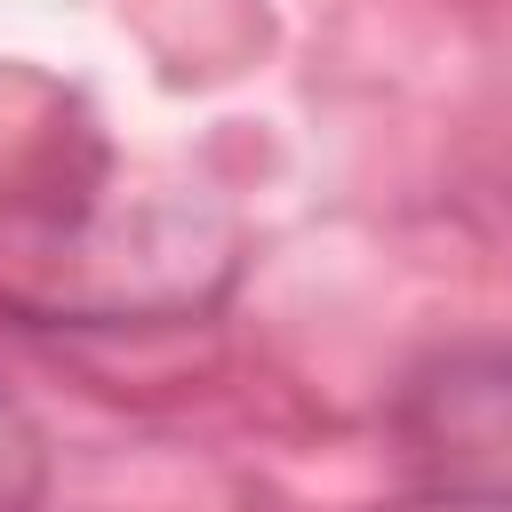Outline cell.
Listing matches in <instances>:
<instances>
[{
  "label": "cell",
  "instance_id": "obj_1",
  "mask_svg": "<svg viewBox=\"0 0 512 512\" xmlns=\"http://www.w3.org/2000/svg\"><path fill=\"white\" fill-rule=\"evenodd\" d=\"M40 480H48L40 432H32V416L16 408V392L0 384V512H32V504H40Z\"/></svg>",
  "mask_w": 512,
  "mask_h": 512
}]
</instances>
